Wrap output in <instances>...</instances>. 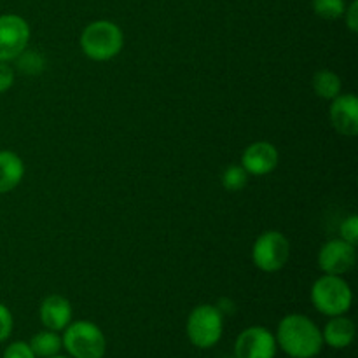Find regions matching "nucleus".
<instances>
[{
    "label": "nucleus",
    "instance_id": "f257e3e1",
    "mask_svg": "<svg viewBox=\"0 0 358 358\" xmlns=\"http://www.w3.org/2000/svg\"><path fill=\"white\" fill-rule=\"evenodd\" d=\"M275 338L276 345L290 358H315L324 346L318 325L311 318L299 313L283 317Z\"/></svg>",
    "mask_w": 358,
    "mask_h": 358
},
{
    "label": "nucleus",
    "instance_id": "f03ea898",
    "mask_svg": "<svg viewBox=\"0 0 358 358\" xmlns=\"http://www.w3.org/2000/svg\"><path fill=\"white\" fill-rule=\"evenodd\" d=\"M124 34L108 20H98L87 24L80 35V48L84 55L94 62H108L121 52Z\"/></svg>",
    "mask_w": 358,
    "mask_h": 358
},
{
    "label": "nucleus",
    "instance_id": "7ed1b4c3",
    "mask_svg": "<svg viewBox=\"0 0 358 358\" xmlns=\"http://www.w3.org/2000/svg\"><path fill=\"white\" fill-rule=\"evenodd\" d=\"M311 303L325 317L346 315L352 308L353 294L348 282L336 275H324L311 287Z\"/></svg>",
    "mask_w": 358,
    "mask_h": 358
},
{
    "label": "nucleus",
    "instance_id": "20e7f679",
    "mask_svg": "<svg viewBox=\"0 0 358 358\" xmlns=\"http://www.w3.org/2000/svg\"><path fill=\"white\" fill-rule=\"evenodd\" d=\"M62 343L70 358H103L107 353L105 334L96 324L87 320L70 322Z\"/></svg>",
    "mask_w": 358,
    "mask_h": 358
},
{
    "label": "nucleus",
    "instance_id": "39448f33",
    "mask_svg": "<svg viewBox=\"0 0 358 358\" xmlns=\"http://www.w3.org/2000/svg\"><path fill=\"white\" fill-rule=\"evenodd\" d=\"M185 332L196 348H213L222 338L224 313L212 304H199L189 315Z\"/></svg>",
    "mask_w": 358,
    "mask_h": 358
},
{
    "label": "nucleus",
    "instance_id": "423d86ee",
    "mask_svg": "<svg viewBox=\"0 0 358 358\" xmlns=\"http://www.w3.org/2000/svg\"><path fill=\"white\" fill-rule=\"evenodd\" d=\"M290 243L280 231H266L255 240L252 261L261 271L276 273L289 262Z\"/></svg>",
    "mask_w": 358,
    "mask_h": 358
},
{
    "label": "nucleus",
    "instance_id": "0eeeda50",
    "mask_svg": "<svg viewBox=\"0 0 358 358\" xmlns=\"http://www.w3.org/2000/svg\"><path fill=\"white\" fill-rule=\"evenodd\" d=\"M30 42V24L20 14L0 16V62L16 59Z\"/></svg>",
    "mask_w": 358,
    "mask_h": 358
},
{
    "label": "nucleus",
    "instance_id": "6e6552de",
    "mask_svg": "<svg viewBox=\"0 0 358 358\" xmlns=\"http://www.w3.org/2000/svg\"><path fill=\"white\" fill-rule=\"evenodd\" d=\"M276 338L269 329L254 325L248 327L238 336L234 345V357L236 358H275Z\"/></svg>",
    "mask_w": 358,
    "mask_h": 358
},
{
    "label": "nucleus",
    "instance_id": "1a4fd4ad",
    "mask_svg": "<svg viewBox=\"0 0 358 358\" xmlns=\"http://www.w3.org/2000/svg\"><path fill=\"white\" fill-rule=\"evenodd\" d=\"M357 262L355 245L345 240H331L318 252V266L325 275L343 276L352 271Z\"/></svg>",
    "mask_w": 358,
    "mask_h": 358
},
{
    "label": "nucleus",
    "instance_id": "9d476101",
    "mask_svg": "<svg viewBox=\"0 0 358 358\" xmlns=\"http://www.w3.org/2000/svg\"><path fill=\"white\" fill-rule=\"evenodd\" d=\"M278 150L269 142H255L248 145L241 154V166L248 175L262 177L278 166Z\"/></svg>",
    "mask_w": 358,
    "mask_h": 358
},
{
    "label": "nucleus",
    "instance_id": "9b49d317",
    "mask_svg": "<svg viewBox=\"0 0 358 358\" xmlns=\"http://www.w3.org/2000/svg\"><path fill=\"white\" fill-rule=\"evenodd\" d=\"M331 122L336 131L345 136H355L358 133V100L355 94H339L332 100Z\"/></svg>",
    "mask_w": 358,
    "mask_h": 358
},
{
    "label": "nucleus",
    "instance_id": "f8f14e48",
    "mask_svg": "<svg viewBox=\"0 0 358 358\" xmlns=\"http://www.w3.org/2000/svg\"><path fill=\"white\" fill-rule=\"evenodd\" d=\"M41 322L48 331H65L66 325L72 322V306L66 297L59 296V294H52L48 296L41 304Z\"/></svg>",
    "mask_w": 358,
    "mask_h": 358
},
{
    "label": "nucleus",
    "instance_id": "ddd939ff",
    "mask_svg": "<svg viewBox=\"0 0 358 358\" xmlns=\"http://www.w3.org/2000/svg\"><path fill=\"white\" fill-rule=\"evenodd\" d=\"M355 332L357 329L353 320L346 318L345 315H339V317H331V320L325 324L322 338H324V345H329L336 350H343L352 345L353 339H355Z\"/></svg>",
    "mask_w": 358,
    "mask_h": 358
},
{
    "label": "nucleus",
    "instance_id": "4468645a",
    "mask_svg": "<svg viewBox=\"0 0 358 358\" xmlns=\"http://www.w3.org/2000/svg\"><path fill=\"white\" fill-rule=\"evenodd\" d=\"M24 163L13 150H0V194H7L21 184Z\"/></svg>",
    "mask_w": 358,
    "mask_h": 358
},
{
    "label": "nucleus",
    "instance_id": "2eb2a0df",
    "mask_svg": "<svg viewBox=\"0 0 358 358\" xmlns=\"http://www.w3.org/2000/svg\"><path fill=\"white\" fill-rule=\"evenodd\" d=\"M30 348L37 358L56 357L63 348L62 338L55 331H42L30 339Z\"/></svg>",
    "mask_w": 358,
    "mask_h": 358
},
{
    "label": "nucleus",
    "instance_id": "dca6fc26",
    "mask_svg": "<svg viewBox=\"0 0 358 358\" xmlns=\"http://www.w3.org/2000/svg\"><path fill=\"white\" fill-rule=\"evenodd\" d=\"M313 90L320 98L332 101L341 94L343 84L338 73L332 70H318L313 76Z\"/></svg>",
    "mask_w": 358,
    "mask_h": 358
},
{
    "label": "nucleus",
    "instance_id": "f3484780",
    "mask_svg": "<svg viewBox=\"0 0 358 358\" xmlns=\"http://www.w3.org/2000/svg\"><path fill=\"white\" fill-rule=\"evenodd\" d=\"M311 7H313L315 14L320 16L322 20L334 21L343 17L346 2L345 0H311Z\"/></svg>",
    "mask_w": 358,
    "mask_h": 358
},
{
    "label": "nucleus",
    "instance_id": "a211bd4d",
    "mask_svg": "<svg viewBox=\"0 0 358 358\" xmlns=\"http://www.w3.org/2000/svg\"><path fill=\"white\" fill-rule=\"evenodd\" d=\"M248 182V173L245 171V168L241 164H231L226 168L222 175V185L226 191L229 192H238L247 185Z\"/></svg>",
    "mask_w": 358,
    "mask_h": 358
},
{
    "label": "nucleus",
    "instance_id": "6ab92c4d",
    "mask_svg": "<svg viewBox=\"0 0 358 358\" xmlns=\"http://www.w3.org/2000/svg\"><path fill=\"white\" fill-rule=\"evenodd\" d=\"M14 329V318L13 313H10L9 308L6 304L0 303V343L7 341L13 334Z\"/></svg>",
    "mask_w": 358,
    "mask_h": 358
},
{
    "label": "nucleus",
    "instance_id": "aec40b11",
    "mask_svg": "<svg viewBox=\"0 0 358 358\" xmlns=\"http://www.w3.org/2000/svg\"><path fill=\"white\" fill-rule=\"evenodd\" d=\"M339 234H341V240L348 241V243L357 245L358 241V217L350 215L345 222L339 227Z\"/></svg>",
    "mask_w": 358,
    "mask_h": 358
},
{
    "label": "nucleus",
    "instance_id": "412c9836",
    "mask_svg": "<svg viewBox=\"0 0 358 358\" xmlns=\"http://www.w3.org/2000/svg\"><path fill=\"white\" fill-rule=\"evenodd\" d=\"M2 358H37V357H35V353L31 352L28 343L16 341V343H10V345L7 346Z\"/></svg>",
    "mask_w": 358,
    "mask_h": 358
},
{
    "label": "nucleus",
    "instance_id": "4be33fe9",
    "mask_svg": "<svg viewBox=\"0 0 358 358\" xmlns=\"http://www.w3.org/2000/svg\"><path fill=\"white\" fill-rule=\"evenodd\" d=\"M14 84V70L7 62H0V94L6 93Z\"/></svg>",
    "mask_w": 358,
    "mask_h": 358
},
{
    "label": "nucleus",
    "instance_id": "5701e85b",
    "mask_svg": "<svg viewBox=\"0 0 358 358\" xmlns=\"http://www.w3.org/2000/svg\"><path fill=\"white\" fill-rule=\"evenodd\" d=\"M345 21H346V27H348L350 31L357 34L358 31V0H352L350 6H346L345 9Z\"/></svg>",
    "mask_w": 358,
    "mask_h": 358
},
{
    "label": "nucleus",
    "instance_id": "b1692460",
    "mask_svg": "<svg viewBox=\"0 0 358 358\" xmlns=\"http://www.w3.org/2000/svg\"><path fill=\"white\" fill-rule=\"evenodd\" d=\"M51 358H70V357H62V355H56V357H51Z\"/></svg>",
    "mask_w": 358,
    "mask_h": 358
}]
</instances>
